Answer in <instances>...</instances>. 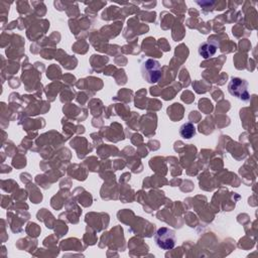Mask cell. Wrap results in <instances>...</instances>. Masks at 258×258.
Masks as SVG:
<instances>
[{"label":"cell","instance_id":"cell-1","mask_svg":"<svg viewBox=\"0 0 258 258\" xmlns=\"http://www.w3.org/2000/svg\"><path fill=\"white\" fill-rule=\"evenodd\" d=\"M141 76L148 84H155L161 78V64L153 58H147L141 63Z\"/></svg>","mask_w":258,"mask_h":258},{"label":"cell","instance_id":"cell-5","mask_svg":"<svg viewBox=\"0 0 258 258\" xmlns=\"http://www.w3.org/2000/svg\"><path fill=\"white\" fill-rule=\"evenodd\" d=\"M179 135L183 139H190L196 135V127L192 123L186 122L179 127Z\"/></svg>","mask_w":258,"mask_h":258},{"label":"cell","instance_id":"cell-4","mask_svg":"<svg viewBox=\"0 0 258 258\" xmlns=\"http://www.w3.org/2000/svg\"><path fill=\"white\" fill-rule=\"evenodd\" d=\"M219 48V42L216 40H207L199 45L198 52L204 58H209L215 55Z\"/></svg>","mask_w":258,"mask_h":258},{"label":"cell","instance_id":"cell-3","mask_svg":"<svg viewBox=\"0 0 258 258\" xmlns=\"http://www.w3.org/2000/svg\"><path fill=\"white\" fill-rule=\"evenodd\" d=\"M248 87L249 84L246 80L240 78H232L228 85V91L237 99L243 102H248L250 101V93Z\"/></svg>","mask_w":258,"mask_h":258},{"label":"cell","instance_id":"cell-2","mask_svg":"<svg viewBox=\"0 0 258 258\" xmlns=\"http://www.w3.org/2000/svg\"><path fill=\"white\" fill-rule=\"evenodd\" d=\"M154 241L158 248L165 251L170 250L175 246V242H176L175 233L173 230L169 228L161 227L156 231L154 235Z\"/></svg>","mask_w":258,"mask_h":258}]
</instances>
